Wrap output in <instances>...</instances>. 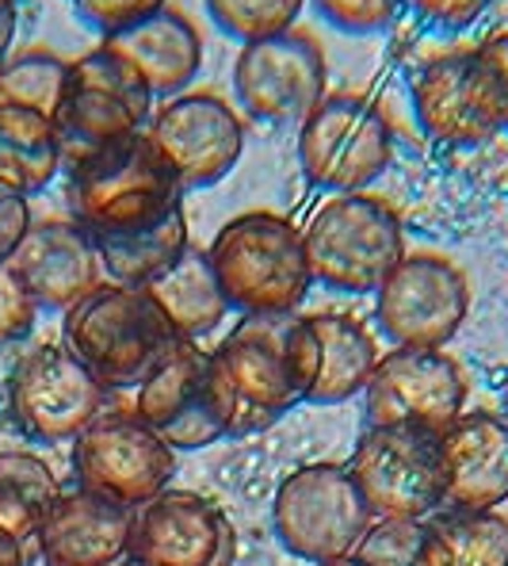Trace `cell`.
I'll return each mask as SVG.
<instances>
[{"instance_id":"6da1fadb","label":"cell","mask_w":508,"mask_h":566,"mask_svg":"<svg viewBox=\"0 0 508 566\" xmlns=\"http://www.w3.org/2000/svg\"><path fill=\"white\" fill-rule=\"evenodd\" d=\"M226 437H253L287 418L310 390L303 314H241L211 353Z\"/></svg>"},{"instance_id":"7a4b0ae2","label":"cell","mask_w":508,"mask_h":566,"mask_svg":"<svg viewBox=\"0 0 508 566\" xmlns=\"http://www.w3.org/2000/svg\"><path fill=\"white\" fill-rule=\"evenodd\" d=\"M230 311L298 314L314 287L303 230L272 211H245L230 219L207 249Z\"/></svg>"},{"instance_id":"3957f363","label":"cell","mask_w":508,"mask_h":566,"mask_svg":"<svg viewBox=\"0 0 508 566\" xmlns=\"http://www.w3.org/2000/svg\"><path fill=\"white\" fill-rule=\"evenodd\" d=\"M65 348L85 364L104 390L138 387L177 340L154 298L141 287L104 280L65 311Z\"/></svg>"},{"instance_id":"277c9868","label":"cell","mask_w":508,"mask_h":566,"mask_svg":"<svg viewBox=\"0 0 508 566\" xmlns=\"http://www.w3.org/2000/svg\"><path fill=\"white\" fill-rule=\"evenodd\" d=\"M314 283L340 295H374L405 256L398 211L368 191L329 196L303 227Z\"/></svg>"},{"instance_id":"5b68a950","label":"cell","mask_w":508,"mask_h":566,"mask_svg":"<svg viewBox=\"0 0 508 566\" xmlns=\"http://www.w3.org/2000/svg\"><path fill=\"white\" fill-rule=\"evenodd\" d=\"M180 196L184 188L177 185L146 130L81 157L70 172L73 222L85 227L88 234L157 219L169 207H177Z\"/></svg>"},{"instance_id":"8992f818","label":"cell","mask_w":508,"mask_h":566,"mask_svg":"<svg viewBox=\"0 0 508 566\" xmlns=\"http://www.w3.org/2000/svg\"><path fill=\"white\" fill-rule=\"evenodd\" d=\"M374 513L345 463H306L279 482L272 528L283 552L306 563L345 559L371 532Z\"/></svg>"},{"instance_id":"52a82bcc","label":"cell","mask_w":508,"mask_h":566,"mask_svg":"<svg viewBox=\"0 0 508 566\" xmlns=\"http://www.w3.org/2000/svg\"><path fill=\"white\" fill-rule=\"evenodd\" d=\"M413 112L440 146H478L508 130V81L486 46L452 50L413 77Z\"/></svg>"},{"instance_id":"ba28073f","label":"cell","mask_w":508,"mask_h":566,"mask_svg":"<svg viewBox=\"0 0 508 566\" xmlns=\"http://www.w3.org/2000/svg\"><path fill=\"white\" fill-rule=\"evenodd\" d=\"M394 130L368 96L332 93L298 123V165L332 196L363 191L390 169Z\"/></svg>"},{"instance_id":"9c48e42d","label":"cell","mask_w":508,"mask_h":566,"mask_svg":"<svg viewBox=\"0 0 508 566\" xmlns=\"http://www.w3.org/2000/svg\"><path fill=\"white\" fill-rule=\"evenodd\" d=\"M70 468L81 490L138 510L172 486L177 452L135 410H99V418L73 440Z\"/></svg>"},{"instance_id":"30bf717a","label":"cell","mask_w":508,"mask_h":566,"mask_svg":"<svg viewBox=\"0 0 508 566\" xmlns=\"http://www.w3.org/2000/svg\"><path fill=\"white\" fill-rule=\"evenodd\" d=\"M149 104H154L149 88L119 54L107 46L88 50L85 57L70 62V88L54 115L62 154L81 161L112 142L141 135L154 115Z\"/></svg>"},{"instance_id":"8fae6325","label":"cell","mask_w":508,"mask_h":566,"mask_svg":"<svg viewBox=\"0 0 508 566\" xmlns=\"http://www.w3.org/2000/svg\"><path fill=\"white\" fill-rule=\"evenodd\" d=\"M345 468L374 521H428L444 510V460L432 432L368 424Z\"/></svg>"},{"instance_id":"7c38bea8","label":"cell","mask_w":508,"mask_h":566,"mask_svg":"<svg viewBox=\"0 0 508 566\" xmlns=\"http://www.w3.org/2000/svg\"><path fill=\"white\" fill-rule=\"evenodd\" d=\"M107 390L65 345H39L8 379V418L31 444H73L104 410Z\"/></svg>"},{"instance_id":"4fadbf2b","label":"cell","mask_w":508,"mask_h":566,"mask_svg":"<svg viewBox=\"0 0 508 566\" xmlns=\"http://www.w3.org/2000/svg\"><path fill=\"white\" fill-rule=\"evenodd\" d=\"M466 406V376L444 348H390L363 387V418L371 429H447Z\"/></svg>"},{"instance_id":"5bb4252c","label":"cell","mask_w":508,"mask_h":566,"mask_svg":"<svg viewBox=\"0 0 508 566\" xmlns=\"http://www.w3.org/2000/svg\"><path fill=\"white\" fill-rule=\"evenodd\" d=\"M329 65L318 39L290 28L268 39L241 43L233 62V93L253 119L272 127L303 123L325 96Z\"/></svg>"},{"instance_id":"9a60e30c","label":"cell","mask_w":508,"mask_h":566,"mask_svg":"<svg viewBox=\"0 0 508 566\" xmlns=\"http://www.w3.org/2000/svg\"><path fill=\"white\" fill-rule=\"evenodd\" d=\"M470 311L463 269L440 253H405L374 291L379 326L398 348H444Z\"/></svg>"},{"instance_id":"2e32d148","label":"cell","mask_w":508,"mask_h":566,"mask_svg":"<svg viewBox=\"0 0 508 566\" xmlns=\"http://www.w3.org/2000/svg\"><path fill=\"white\" fill-rule=\"evenodd\" d=\"M130 410L172 452H199V448H211L214 440H226V421H222L211 379V353H203L199 340H172L169 353L135 387Z\"/></svg>"},{"instance_id":"e0dca14e","label":"cell","mask_w":508,"mask_h":566,"mask_svg":"<svg viewBox=\"0 0 508 566\" xmlns=\"http://www.w3.org/2000/svg\"><path fill=\"white\" fill-rule=\"evenodd\" d=\"M146 138L184 191L226 180L245 149L237 112L214 93H180L165 99L146 123Z\"/></svg>"},{"instance_id":"ac0fdd59","label":"cell","mask_w":508,"mask_h":566,"mask_svg":"<svg viewBox=\"0 0 508 566\" xmlns=\"http://www.w3.org/2000/svg\"><path fill=\"white\" fill-rule=\"evenodd\" d=\"M237 528L211 497L195 490H161L130 513L135 566H233Z\"/></svg>"},{"instance_id":"d6986e66","label":"cell","mask_w":508,"mask_h":566,"mask_svg":"<svg viewBox=\"0 0 508 566\" xmlns=\"http://www.w3.org/2000/svg\"><path fill=\"white\" fill-rule=\"evenodd\" d=\"M8 269L23 283L39 311H70L77 298L99 287V253L93 245V234L77 222L46 219L31 222V230L8 256Z\"/></svg>"},{"instance_id":"ffe728a7","label":"cell","mask_w":508,"mask_h":566,"mask_svg":"<svg viewBox=\"0 0 508 566\" xmlns=\"http://www.w3.org/2000/svg\"><path fill=\"white\" fill-rule=\"evenodd\" d=\"M444 510H497L508 502V421L505 413L463 410L440 432Z\"/></svg>"},{"instance_id":"44dd1931","label":"cell","mask_w":508,"mask_h":566,"mask_svg":"<svg viewBox=\"0 0 508 566\" xmlns=\"http://www.w3.org/2000/svg\"><path fill=\"white\" fill-rule=\"evenodd\" d=\"M130 513L88 490H70L39 524V555L46 566H123L130 559Z\"/></svg>"},{"instance_id":"7402d4cb","label":"cell","mask_w":508,"mask_h":566,"mask_svg":"<svg viewBox=\"0 0 508 566\" xmlns=\"http://www.w3.org/2000/svg\"><path fill=\"white\" fill-rule=\"evenodd\" d=\"M104 46L138 73L149 96L165 99L184 93L203 65V39H199L195 23L169 4L115 35H104Z\"/></svg>"},{"instance_id":"603a6c76","label":"cell","mask_w":508,"mask_h":566,"mask_svg":"<svg viewBox=\"0 0 508 566\" xmlns=\"http://www.w3.org/2000/svg\"><path fill=\"white\" fill-rule=\"evenodd\" d=\"M303 322H306V340H310V364H314L306 402L337 406L363 395L374 364L382 356L368 326L340 311L303 314Z\"/></svg>"},{"instance_id":"cb8c5ba5","label":"cell","mask_w":508,"mask_h":566,"mask_svg":"<svg viewBox=\"0 0 508 566\" xmlns=\"http://www.w3.org/2000/svg\"><path fill=\"white\" fill-rule=\"evenodd\" d=\"M93 245L99 253V269L107 272L112 283L123 287H146L161 276L165 269L184 256L188 241V219H184V203L169 207L165 214L123 230H104L93 234Z\"/></svg>"},{"instance_id":"d4e9b609","label":"cell","mask_w":508,"mask_h":566,"mask_svg":"<svg viewBox=\"0 0 508 566\" xmlns=\"http://www.w3.org/2000/svg\"><path fill=\"white\" fill-rule=\"evenodd\" d=\"M141 291L154 298V306L165 314V322L177 329V337H188V340H199V337H207V333H214L230 314V303L219 287L211 256H207V249H195V245H188L184 256H180L172 269H165L161 276L154 283H146Z\"/></svg>"},{"instance_id":"484cf974","label":"cell","mask_w":508,"mask_h":566,"mask_svg":"<svg viewBox=\"0 0 508 566\" xmlns=\"http://www.w3.org/2000/svg\"><path fill=\"white\" fill-rule=\"evenodd\" d=\"M62 161L65 154L54 119L0 104V185L35 196V191L50 188Z\"/></svg>"},{"instance_id":"4316f807","label":"cell","mask_w":508,"mask_h":566,"mask_svg":"<svg viewBox=\"0 0 508 566\" xmlns=\"http://www.w3.org/2000/svg\"><path fill=\"white\" fill-rule=\"evenodd\" d=\"M62 497L57 474L35 452H0V536L28 544Z\"/></svg>"},{"instance_id":"83f0119b","label":"cell","mask_w":508,"mask_h":566,"mask_svg":"<svg viewBox=\"0 0 508 566\" xmlns=\"http://www.w3.org/2000/svg\"><path fill=\"white\" fill-rule=\"evenodd\" d=\"M70 88V62L50 50H23L0 65V104L54 119Z\"/></svg>"},{"instance_id":"f1b7e54d","label":"cell","mask_w":508,"mask_h":566,"mask_svg":"<svg viewBox=\"0 0 508 566\" xmlns=\"http://www.w3.org/2000/svg\"><path fill=\"white\" fill-rule=\"evenodd\" d=\"M444 536L447 566H508V517L497 510H447L428 517Z\"/></svg>"},{"instance_id":"f546056e","label":"cell","mask_w":508,"mask_h":566,"mask_svg":"<svg viewBox=\"0 0 508 566\" xmlns=\"http://www.w3.org/2000/svg\"><path fill=\"white\" fill-rule=\"evenodd\" d=\"M352 559L356 566H447V547L432 521H374Z\"/></svg>"},{"instance_id":"4dcf8cb0","label":"cell","mask_w":508,"mask_h":566,"mask_svg":"<svg viewBox=\"0 0 508 566\" xmlns=\"http://www.w3.org/2000/svg\"><path fill=\"white\" fill-rule=\"evenodd\" d=\"M306 0H207L214 28L226 31L237 43L268 39L279 31H290L303 12Z\"/></svg>"},{"instance_id":"1f68e13d","label":"cell","mask_w":508,"mask_h":566,"mask_svg":"<svg viewBox=\"0 0 508 566\" xmlns=\"http://www.w3.org/2000/svg\"><path fill=\"white\" fill-rule=\"evenodd\" d=\"M314 4L332 28L352 31V35H374L394 23L402 0H314Z\"/></svg>"},{"instance_id":"d6a6232c","label":"cell","mask_w":508,"mask_h":566,"mask_svg":"<svg viewBox=\"0 0 508 566\" xmlns=\"http://www.w3.org/2000/svg\"><path fill=\"white\" fill-rule=\"evenodd\" d=\"M35 298L23 291V283L15 280V272L0 261V345H12V340L28 337L35 326Z\"/></svg>"},{"instance_id":"836d02e7","label":"cell","mask_w":508,"mask_h":566,"mask_svg":"<svg viewBox=\"0 0 508 566\" xmlns=\"http://www.w3.org/2000/svg\"><path fill=\"white\" fill-rule=\"evenodd\" d=\"M157 8H165V0H77V12L85 15L93 28L104 31V35H115V31L146 20Z\"/></svg>"},{"instance_id":"e575fe53","label":"cell","mask_w":508,"mask_h":566,"mask_svg":"<svg viewBox=\"0 0 508 566\" xmlns=\"http://www.w3.org/2000/svg\"><path fill=\"white\" fill-rule=\"evenodd\" d=\"M31 230V203L23 191L0 185V261L15 253V245Z\"/></svg>"},{"instance_id":"d590c367","label":"cell","mask_w":508,"mask_h":566,"mask_svg":"<svg viewBox=\"0 0 508 566\" xmlns=\"http://www.w3.org/2000/svg\"><path fill=\"white\" fill-rule=\"evenodd\" d=\"M421 20L436 23V28H447V31H459V28H470L481 12L489 8V0H405Z\"/></svg>"},{"instance_id":"8d00e7d4","label":"cell","mask_w":508,"mask_h":566,"mask_svg":"<svg viewBox=\"0 0 508 566\" xmlns=\"http://www.w3.org/2000/svg\"><path fill=\"white\" fill-rule=\"evenodd\" d=\"M20 0H0V65H4L8 50H12L15 39V20H20Z\"/></svg>"},{"instance_id":"74e56055","label":"cell","mask_w":508,"mask_h":566,"mask_svg":"<svg viewBox=\"0 0 508 566\" xmlns=\"http://www.w3.org/2000/svg\"><path fill=\"white\" fill-rule=\"evenodd\" d=\"M0 566H28V552H23V544L0 536Z\"/></svg>"},{"instance_id":"f35d334b","label":"cell","mask_w":508,"mask_h":566,"mask_svg":"<svg viewBox=\"0 0 508 566\" xmlns=\"http://www.w3.org/2000/svg\"><path fill=\"white\" fill-rule=\"evenodd\" d=\"M314 566H356L352 555H345V559H329V563H314Z\"/></svg>"},{"instance_id":"ab89813d","label":"cell","mask_w":508,"mask_h":566,"mask_svg":"<svg viewBox=\"0 0 508 566\" xmlns=\"http://www.w3.org/2000/svg\"><path fill=\"white\" fill-rule=\"evenodd\" d=\"M505 421H508V376H505Z\"/></svg>"}]
</instances>
